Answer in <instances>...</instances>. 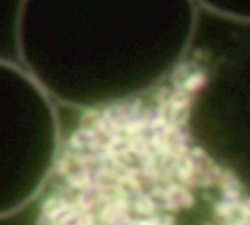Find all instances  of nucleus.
I'll return each instance as SVG.
<instances>
[{"label": "nucleus", "instance_id": "1", "mask_svg": "<svg viewBox=\"0 0 250 225\" xmlns=\"http://www.w3.org/2000/svg\"><path fill=\"white\" fill-rule=\"evenodd\" d=\"M184 69L155 102L87 115L58 153L37 225H250V187L197 136Z\"/></svg>", "mask_w": 250, "mask_h": 225}]
</instances>
